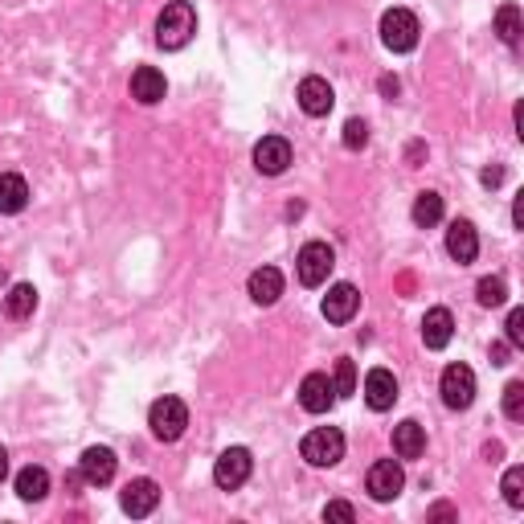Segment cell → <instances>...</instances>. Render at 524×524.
Instances as JSON below:
<instances>
[{
  "instance_id": "7402d4cb",
  "label": "cell",
  "mask_w": 524,
  "mask_h": 524,
  "mask_svg": "<svg viewBox=\"0 0 524 524\" xmlns=\"http://www.w3.org/2000/svg\"><path fill=\"white\" fill-rule=\"evenodd\" d=\"M29 205V181L21 172H0V213H25Z\"/></svg>"
},
{
  "instance_id": "e575fe53",
  "label": "cell",
  "mask_w": 524,
  "mask_h": 524,
  "mask_svg": "<svg viewBox=\"0 0 524 524\" xmlns=\"http://www.w3.org/2000/svg\"><path fill=\"white\" fill-rule=\"evenodd\" d=\"M512 226L524 230V193H516V201H512Z\"/></svg>"
},
{
  "instance_id": "cb8c5ba5",
  "label": "cell",
  "mask_w": 524,
  "mask_h": 524,
  "mask_svg": "<svg viewBox=\"0 0 524 524\" xmlns=\"http://www.w3.org/2000/svg\"><path fill=\"white\" fill-rule=\"evenodd\" d=\"M410 217H414V226H418V230L439 226V222H443V197L434 193V189L418 193V197H414V209H410Z\"/></svg>"
},
{
  "instance_id": "5bb4252c",
  "label": "cell",
  "mask_w": 524,
  "mask_h": 524,
  "mask_svg": "<svg viewBox=\"0 0 524 524\" xmlns=\"http://www.w3.org/2000/svg\"><path fill=\"white\" fill-rule=\"evenodd\" d=\"M127 91H131V99H136L140 107H156V103H164V95H168V78H164L156 66H136V70H131Z\"/></svg>"
},
{
  "instance_id": "83f0119b",
  "label": "cell",
  "mask_w": 524,
  "mask_h": 524,
  "mask_svg": "<svg viewBox=\"0 0 524 524\" xmlns=\"http://www.w3.org/2000/svg\"><path fill=\"white\" fill-rule=\"evenodd\" d=\"M332 385H336V398H348V393H357V365L348 361V357L336 361V377H332Z\"/></svg>"
},
{
  "instance_id": "4316f807",
  "label": "cell",
  "mask_w": 524,
  "mask_h": 524,
  "mask_svg": "<svg viewBox=\"0 0 524 524\" xmlns=\"http://www.w3.org/2000/svg\"><path fill=\"white\" fill-rule=\"evenodd\" d=\"M500 492H504V500H508L512 508H524V467H520V463L504 471V484H500Z\"/></svg>"
},
{
  "instance_id": "836d02e7",
  "label": "cell",
  "mask_w": 524,
  "mask_h": 524,
  "mask_svg": "<svg viewBox=\"0 0 524 524\" xmlns=\"http://www.w3.org/2000/svg\"><path fill=\"white\" fill-rule=\"evenodd\" d=\"M508 353H512V344H508V340H496V344H492V365H508Z\"/></svg>"
},
{
  "instance_id": "e0dca14e",
  "label": "cell",
  "mask_w": 524,
  "mask_h": 524,
  "mask_svg": "<svg viewBox=\"0 0 524 524\" xmlns=\"http://www.w3.org/2000/svg\"><path fill=\"white\" fill-rule=\"evenodd\" d=\"M283 271L279 267H258V271H250V279H246V291H250V299L258 303V308H271V303H279L283 299Z\"/></svg>"
},
{
  "instance_id": "30bf717a",
  "label": "cell",
  "mask_w": 524,
  "mask_h": 524,
  "mask_svg": "<svg viewBox=\"0 0 524 524\" xmlns=\"http://www.w3.org/2000/svg\"><path fill=\"white\" fill-rule=\"evenodd\" d=\"M295 103L303 115H312V119H324L332 107H336V91H332V82L320 78V74H308L299 82V91H295Z\"/></svg>"
},
{
  "instance_id": "3957f363",
  "label": "cell",
  "mask_w": 524,
  "mask_h": 524,
  "mask_svg": "<svg viewBox=\"0 0 524 524\" xmlns=\"http://www.w3.org/2000/svg\"><path fill=\"white\" fill-rule=\"evenodd\" d=\"M299 455L308 467H336L344 459V434L336 426H316V430L303 434Z\"/></svg>"
},
{
  "instance_id": "4dcf8cb0",
  "label": "cell",
  "mask_w": 524,
  "mask_h": 524,
  "mask_svg": "<svg viewBox=\"0 0 524 524\" xmlns=\"http://www.w3.org/2000/svg\"><path fill=\"white\" fill-rule=\"evenodd\" d=\"M504 340L512 348H524V308H512L508 312V324H504Z\"/></svg>"
},
{
  "instance_id": "277c9868",
  "label": "cell",
  "mask_w": 524,
  "mask_h": 524,
  "mask_svg": "<svg viewBox=\"0 0 524 524\" xmlns=\"http://www.w3.org/2000/svg\"><path fill=\"white\" fill-rule=\"evenodd\" d=\"M418 33H422V25H418V17H414L410 9H389V13L381 17V46H385L389 54H410V50H418Z\"/></svg>"
},
{
  "instance_id": "7a4b0ae2",
  "label": "cell",
  "mask_w": 524,
  "mask_h": 524,
  "mask_svg": "<svg viewBox=\"0 0 524 524\" xmlns=\"http://www.w3.org/2000/svg\"><path fill=\"white\" fill-rule=\"evenodd\" d=\"M148 426L160 443H177L189 430V406L181 398H172V393H164V398H156L152 410H148Z\"/></svg>"
},
{
  "instance_id": "603a6c76",
  "label": "cell",
  "mask_w": 524,
  "mask_h": 524,
  "mask_svg": "<svg viewBox=\"0 0 524 524\" xmlns=\"http://www.w3.org/2000/svg\"><path fill=\"white\" fill-rule=\"evenodd\" d=\"M33 312H37V287H33V283H17V287L5 295V316L17 320V324H25Z\"/></svg>"
},
{
  "instance_id": "8d00e7d4",
  "label": "cell",
  "mask_w": 524,
  "mask_h": 524,
  "mask_svg": "<svg viewBox=\"0 0 524 524\" xmlns=\"http://www.w3.org/2000/svg\"><path fill=\"white\" fill-rule=\"evenodd\" d=\"M5 479H9V451L0 447V484H5Z\"/></svg>"
},
{
  "instance_id": "d590c367",
  "label": "cell",
  "mask_w": 524,
  "mask_h": 524,
  "mask_svg": "<svg viewBox=\"0 0 524 524\" xmlns=\"http://www.w3.org/2000/svg\"><path fill=\"white\" fill-rule=\"evenodd\" d=\"M398 91H402V82L393 78V74H381V95H389V99H393V95H398Z\"/></svg>"
},
{
  "instance_id": "8fae6325",
  "label": "cell",
  "mask_w": 524,
  "mask_h": 524,
  "mask_svg": "<svg viewBox=\"0 0 524 524\" xmlns=\"http://www.w3.org/2000/svg\"><path fill=\"white\" fill-rule=\"evenodd\" d=\"M291 160H295V152H291V140H283V136H262L254 144V168L262 177H283Z\"/></svg>"
},
{
  "instance_id": "ffe728a7",
  "label": "cell",
  "mask_w": 524,
  "mask_h": 524,
  "mask_svg": "<svg viewBox=\"0 0 524 524\" xmlns=\"http://www.w3.org/2000/svg\"><path fill=\"white\" fill-rule=\"evenodd\" d=\"M422 451H426V426L422 422L406 418V422L393 426V455L398 459H422Z\"/></svg>"
},
{
  "instance_id": "f1b7e54d",
  "label": "cell",
  "mask_w": 524,
  "mask_h": 524,
  "mask_svg": "<svg viewBox=\"0 0 524 524\" xmlns=\"http://www.w3.org/2000/svg\"><path fill=\"white\" fill-rule=\"evenodd\" d=\"M504 414H508L512 422L524 418V381H508V385H504Z\"/></svg>"
},
{
  "instance_id": "f546056e",
  "label": "cell",
  "mask_w": 524,
  "mask_h": 524,
  "mask_svg": "<svg viewBox=\"0 0 524 524\" xmlns=\"http://www.w3.org/2000/svg\"><path fill=\"white\" fill-rule=\"evenodd\" d=\"M369 144V123L365 119H348L344 123V148L348 152H361Z\"/></svg>"
},
{
  "instance_id": "9c48e42d",
  "label": "cell",
  "mask_w": 524,
  "mask_h": 524,
  "mask_svg": "<svg viewBox=\"0 0 524 524\" xmlns=\"http://www.w3.org/2000/svg\"><path fill=\"white\" fill-rule=\"evenodd\" d=\"M119 508H123L131 520L152 516V512L160 508V484H156V479H148V475L131 479V484L119 492Z\"/></svg>"
},
{
  "instance_id": "6da1fadb",
  "label": "cell",
  "mask_w": 524,
  "mask_h": 524,
  "mask_svg": "<svg viewBox=\"0 0 524 524\" xmlns=\"http://www.w3.org/2000/svg\"><path fill=\"white\" fill-rule=\"evenodd\" d=\"M197 37V9L189 0H168L156 17V46L160 50H185Z\"/></svg>"
},
{
  "instance_id": "2e32d148",
  "label": "cell",
  "mask_w": 524,
  "mask_h": 524,
  "mask_svg": "<svg viewBox=\"0 0 524 524\" xmlns=\"http://www.w3.org/2000/svg\"><path fill=\"white\" fill-rule=\"evenodd\" d=\"M365 402H369V410H377V414H385V410H393V402H398V377H393L389 369H369L365 373Z\"/></svg>"
},
{
  "instance_id": "7c38bea8",
  "label": "cell",
  "mask_w": 524,
  "mask_h": 524,
  "mask_svg": "<svg viewBox=\"0 0 524 524\" xmlns=\"http://www.w3.org/2000/svg\"><path fill=\"white\" fill-rule=\"evenodd\" d=\"M320 312H324L328 324H348V320L361 312V291H357L353 283L328 287V295H324V303H320Z\"/></svg>"
},
{
  "instance_id": "d4e9b609",
  "label": "cell",
  "mask_w": 524,
  "mask_h": 524,
  "mask_svg": "<svg viewBox=\"0 0 524 524\" xmlns=\"http://www.w3.org/2000/svg\"><path fill=\"white\" fill-rule=\"evenodd\" d=\"M520 33H524V17H520V5H512V0H508V5H500L496 9V37L504 41V46H520Z\"/></svg>"
},
{
  "instance_id": "ac0fdd59",
  "label": "cell",
  "mask_w": 524,
  "mask_h": 524,
  "mask_svg": "<svg viewBox=\"0 0 524 524\" xmlns=\"http://www.w3.org/2000/svg\"><path fill=\"white\" fill-rule=\"evenodd\" d=\"M447 254L459 262V267H467V262L479 258V230L471 222H463V217H455V222L447 226Z\"/></svg>"
},
{
  "instance_id": "8992f818",
  "label": "cell",
  "mask_w": 524,
  "mask_h": 524,
  "mask_svg": "<svg viewBox=\"0 0 524 524\" xmlns=\"http://www.w3.org/2000/svg\"><path fill=\"white\" fill-rule=\"evenodd\" d=\"M250 471H254V455L246 447H226L213 459V484L222 492H238L250 479Z\"/></svg>"
},
{
  "instance_id": "5b68a950",
  "label": "cell",
  "mask_w": 524,
  "mask_h": 524,
  "mask_svg": "<svg viewBox=\"0 0 524 524\" xmlns=\"http://www.w3.org/2000/svg\"><path fill=\"white\" fill-rule=\"evenodd\" d=\"M332 267H336V250L328 242H308L295 254V275H299L303 287H324Z\"/></svg>"
},
{
  "instance_id": "d6a6232c",
  "label": "cell",
  "mask_w": 524,
  "mask_h": 524,
  "mask_svg": "<svg viewBox=\"0 0 524 524\" xmlns=\"http://www.w3.org/2000/svg\"><path fill=\"white\" fill-rule=\"evenodd\" d=\"M479 181H484V189H500L504 185V164H488L484 172H479Z\"/></svg>"
},
{
  "instance_id": "9a60e30c",
  "label": "cell",
  "mask_w": 524,
  "mask_h": 524,
  "mask_svg": "<svg viewBox=\"0 0 524 524\" xmlns=\"http://www.w3.org/2000/svg\"><path fill=\"white\" fill-rule=\"evenodd\" d=\"M299 406L308 414H328L336 406V385L328 373H308L299 381Z\"/></svg>"
},
{
  "instance_id": "484cf974",
  "label": "cell",
  "mask_w": 524,
  "mask_h": 524,
  "mask_svg": "<svg viewBox=\"0 0 524 524\" xmlns=\"http://www.w3.org/2000/svg\"><path fill=\"white\" fill-rule=\"evenodd\" d=\"M475 299H479V308H504V303H508V283L500 275H484L475 283Z\"/></svg>"
},
{
  "instance_id": "52a82bcc",
  "label": "cell",
  "mask_w": 524,
  "mask_h": 524,
  "mask_svg": "<svg viewBox=\"0 0 524 524\" xmlns=\"http://www.w3.org/2000/svg\"><path fill=\"white\" fill-rule=\"evenodd\" d=\"M365 488H369V496H373L377 504L398 500L402 488H406V471H402V463H398V459H377V463L369 467V475H365Z\"/></svg>"
},
{
  "instance_id": "1f68e13d",
  "label": "cell",
  "mask_w": 524,
  "mask_h": 524,
  "mask_svg": "<svg viewBox=\"0 0 524 524\" xmlns=\"http://www.w3.org/2000/svg\"><path fill=\"white\" fill-rule=\"evenodd\" d=\"M324 520H344V524H353V520H357V508L348 504V500H332V504H324Z\"/></svg>"
},
{
  "instance_id": "44dd1931",
  "label": "cell",
  "mask_w": 524,
  "mask_h": 524,
  "mask_svg": "<svg viewBox=\"0 0 524 524\" xmlns=\"http://www.w3.org/2000/svg\"><path fill=\"white\" fill-rule=\"evenodd\" d=\"M13 488H17V496H21L25 504L46 500V496H50V471H46V467H37V463H29V467L17 471Z\"/></svg>"
},
{
  "instance_id": "4fadbf2b",
  "label": "cell",
  "mask_w": 524,
  "mask_h": 524,
  "mask_svg": "<svg viewBox=\"0 0 524 524\" xmlns=\"http://www.w3.org/2000/svg\"><path fill=\"white\" fill-rule=\"evenodd\" d=\"M115 467H119V459H115L111 447H86L82 459H78V475L91 488H107L111 479H115Z\"/></svg>"
},
{
  "instance_id": "d6986e66",
  "label": "cell",
  "mask_w": 524,
  "mask_h": 524,
  "mask_svg": "<svg viewBox=\"0 0 524 524\" xmlns=\"http://www.w3.org/2000/svg\"><path fill=\"white\" fill-rule=\"evenodd\" d=\"M455 336V316L447 308H430L422 316V344L430 348V353H439V348H447Z\"/></svg>"
},
{
  "instance_id": "ba28073f",
  "label": "cell",
  "mask_w": 524,
  "mask_h": 524,
  "mask_svg": "<svg viewBox=\"0 0 524 524\" xmlns=\"http://www.w3.org/2000/svg\"><path fill=\"white\" fill-rule=\"evenodd\" d=\"M439 393H443L447 410H467L475 402V373H471V365H463V361L447 365L443 377H439Z\"/></svg>"
}]
</instances>
